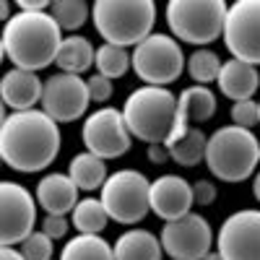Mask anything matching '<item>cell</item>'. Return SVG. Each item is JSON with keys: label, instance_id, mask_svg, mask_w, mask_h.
I'll use <instances>...</instances> for the list:
<instances>
[{"label": "cell", "instance_id": "obj_22", "mask_svg": "<svg viewBox=\"0 0 260 260\" xmlns=\"http://www.w3.org/2000/svg\"><path fill=\"white\" fill-rule=\"evenodd\" d=\"M68 175L71 180L78 185V190H102L104 182H107V161L99 159L96 154H91V151H83V154H76L68 164Z\"/></svg>", "mask_w": 260, "mask_h": 260}, {"label": "cell", "instance_id": "obj_35", "mask_svg": "<svg viewBox=\"0 0 260 260\" xmlns=\"http://www.w3.org/2000/svg\"><path fill=\"white\" fill-rule=\"evenodd\" d=\"M52 3H47V0H18L16 8L18 11H24V13H45L50 11Z\"/></svg>", "mask_w": 260, "mask_h": 260}, {"label": "cell", "instance_id": "obj_39", "mask_svg": "<svg viewBox=\"0 0 260 260\" xmlns=\"http://www.w3.org/2000/svg\"><path fill=\"white\" fill-rule=\"evenodd\" d=\"M203 260H224V257H221V255H219V252H211V255H206V257H203Z\"/></svg>", "mask_w": 260, "mask_h": 260}, {"label": "cell", "instance_id": "obj_24", "mask_svg": "<svg viewBox=\"0 0 260 260\" xmlns=\"http://www.w3.org/2000/svg\"><path fill=\"white\" fill-rule=\"evenodd\" d=\"M110 213H107L104 203L96 198H83L71 213V226H76L78 234H102L110 224Z\"/></svg>", "mask_w": 260, "mask_h": 260}, {"label": "cell", "instance_id": "obj_26", "mask_svg": "<svg viewBox=\"0 0 260 260\" xmlns=\"http://www.w3.org/2000/svg\"><path fill=\"white\" fill-rule=\"evenodd\" d=\"M96 73L104 76V78H122L130 68H133V60H130V52L125 47H117V45H104L96 50Z\"/></svg>", "mask_w": 260, "mask_h": 260}, {"label": "cell", "instance_id": "obj_5", "mask_svg": "<svg viewBox=\"0 0 260 260\" xmlns=\"http://www.w3.org/2000/svg\"><path fill=\"white\" fill-rule=\"evenodd\" d=\"M122 115L133 138L148 146L167 143L177 120V96L161 86H141L125 99Z\"/></svg>", "mask_w": 260, "mask_h": 260}, {"label": "cell", "instance_id": "obj_11", "mask_svg": "<svg viewBox=\"0 0 260 260\" xmlns=\"http://www.w3.org/2000/svg\"><path fill=\"white\" fill-rule=\"evenodd\" d=\"M224 45L234 60L260 65V0H237L229 6Z\"/></svg>", "mask_w": 260, "mask_h": 260}, {"label": "cell", "instance_id": "obj_25", "mask_svg": "<svg viewBox=\"0 0 260 260\" xmlns=\"http://www.w3.org/2000/svg\"><path fill=\"white\" fill-rule=\"evenodd\" d=\"M206 146H208V136L201 127L190 125L187 133L169 148L172 161L180 167H198L201 161H206Z\"/></svg>", "mask_w": 260, "mask_h": 260}, {"label": "cell", "instance_id": "obj_28", "mask_svg": "<svg viewBox=\"0 0 260 260\" xmlns=\"http://www.w3.org/2000/svg\"><path fill=\"white\" fill-rule=\"evenodd\" d=\"M50 13L62 31H78L91 18V6L83 0H55L50 6Z\"/></svg>", "mask_w": 260, "mask_h": 260}, {"label": "cell", "instance_id": "obj_8", "mask_svg": "<svg viewBox=\"0 0 260 260\" xmlns=\"http://www.w3.org/2000/svg\"><path fill=\"white\" fill-rule=\"evenodd\" d=\"M130 60H133L136 76L146 86H161V89L175 83L182 76V71H187V55L172 34L154 31L138 47H133Z\"/></svg>", "mask_w": 260, "mask_h": 260}, {"label": "cell", "instance_id": "obj_19", "mask_svg": "<svg viewBox=\"0 0 260 260\" xmlns=\"http://www.w3.org/2000/svg\"><path fill=\"white\" fill-rule=\"evenodd\" d=\"M216 86H219V91L226 99L245 102V99H252L255 91L260 89V73H257L255 65L232 57L221 65V73L216 78Z\"/></svg>", "mask_w": 260, "mask_h": 260}, {"label": "cell", "instance_id": "obj_16", "mask_svg": "<svg viewBox=\"0 0 260 260\" xmlns=\"http://www.w3.org/2000/svg\"><path fill=\"white\" fill-rule=\"evenodd\" d=\"M216 115V94L208 86H187L177 94V120H175V130H172L169 141L164 143L167 148L175 146L187 130L190 122H208Z\"/></svg>", "mask_w": 260, "mask_h": 260}, {"label": "cell", "instance_id": "obj_6", "mask_svg": "<svg viewBox=\"0 0 260 260\" xmlns=\"http://www.w3.org/2000/svg\"><path fill=\"white\" fill-rule=\"evenodd\" d=\"M229 6L224 0H169L167 26L177 42L206 47L224 37Z\"/></svg>", "mask_w": 260, "mask_h": 260}, {"label": "cell", "instance_id": "obj_21", "mask_svg": "<svg viewBox=\"0 0 260 260\" xmlns=\"http://www.w3.org/2000/svg\"><path fill=\"white\" fill-rule=\"evenodd\" d=\"M96 60V50L94 45L86 37H65L62 39V45H60V52H57V68L60 73H71V76H81L86 73L94 65Z\"/></svg>", "mask_w": 260, "mask_h": 260}, {"label": "cell", "instance_id": "obj_10", "mask_svg": "<svg viewBox=\"0 0 260 260\" xmlns=\"http://www.w3.org/2000/svg\"><path fill=\"white\" fill-rule=\"evenodd\" d=\"M37 198L18 182H0V242L3 247L24 245L37 229Z\"/></svg>", "mask_w": 260, "mask_h": 260}, {"label": "cell", "instance_id": "obj_33", "mask_svg": "<svg viewBox=\"0 0 260 260\" xmlns=\"http://www.w3.org/2000/svg\"><path fill=\"white\" fill-rule=\"evenodd\" d=\"M216 195H219V190H216L213 182H208V180L192 182V198H195V206H211V203L216 201Z\"/></svg>", "mask_w": 260, "mask_h": 260}, {"label": "cell", "instance_id": "obj_31", "mask_svg": "<svg viewBox=\"0 0 260 260\" xmlns=\"http://www.w3.org/2000/svg\"><path fill=\"white\" fill-rule=\"evenodd\" d=\"M86 83H89V96H91V102H96V104H104L107 99L112 96V91H115L112 81L104 78V76H99V73H94L91 78H86Z\"/></svg>", "mask_w": 260, "mask_h": 260}, {"label": "cell", "instance_id": "obj_20", "mask_svg": "<svg viewBox=\"0 0 260 260\" xmlns=\"http://www.w3.org/2000/svg\"><path fill=\"white\" fill-rule=\"evenodd\" d=\"M112 250H115V260H161L164 252L159 237L138 226H130L127 232H122L112 242Z\"/></svg>", "mask_w": 260, "mask_h": 260}, {"label": "cell", "instance_id": "obj_23", "mask_svg": "<svg viewBox=\"0 0 260 260\" xmlns=\"http://www.w3.org/2000/svg\"><path fill=\"white\" fill-rule=\"evenodd\" d=\"M60 260H115V250L102 234H76L65 242Z\"/></svg>", "mask_w": 260, "mask_h": 260}, {"label": "cell", "instance_id": "obj_1", "mask_svg": "<svg viewBox=\"0 0 260 260\" xmlns=\"http://www.w3.org/2000/svg\"><path fill=\"white\" fill-rule=\"evenodd\" d=\"M60 127L45 110L11 112L0 125V156L21 175L47 169L60 154Z\"/></svg>", "mask_w": 260, "mask_h": 260}, {"label": "cell", "instance_id": "obj_3", "mask_svg": "<svg viewBox=\"0 0 260 260\" xmlns=\"http://www.w3.org/2000/svg\"><path fill=\"white\" fill-rule=\"evenodd\" d=\"M94 29L107 45L138 47L154 34L156 3L154 0H96L91 6Z\"/></svg>", "mask_w": 260, "mask_h": 260}, {"label": "cell", "instance_id": "obj_17", "mask_svg": "<svg viewBox=\"0 0 260 260\" xmlns=\"http://www.w3.org/2000/svg\"><path fill=\"white\" fill-rule=\"evenodd\" d=\"M0 96H3V104L8 110L29 112V110H37V104H42L45 83H42V78L31 71L11 68L3 76V81H0Z\"/></svg>", "mask_w": 260, "mask_h": 260}, {"label": "cell", "instance_id": "obj_7", "mask_svg": "<svg viewBox=\"0 0 260 260\" xmlns=\"http://www.w3.org/2000/svg\"><path fill=\"white\" fill-rule=\"evenodd\" d=\"M99 201L117 224H141L151 211V180L138 169H117L107 177Z\"/></svg>", "mask_w": 260, "mask_h": 260}, {"label": "cell", "instance_id": "obj_27", "mask_svg": "<svg viewBox=\"0 0 260 260\" xmlns=\"http://www.w3.org/2000/svg\"><path fill=\"white\" fill-rule=\"evenodd\" d=\"M221 65L224 62L219 60V55H216L213 50L201 47L192 55H187V76L195 81V86H208V83H213L216 78H219Z\"/></svg>", "mask_w": 260, "mask_h": 260}, {"label": "cell", "instance_id": "obj_15", "mask_svg": "<svg viewBox=\"0 0 260 260\" xmlns=\"http://www.w3.org/2000/svg\"><path fill=\"white\" fill-rule=\"evenodd\" d=\"M192 206H195L192 185L185 177L161 175L151 180V213H156L164 224L192 213Z\"/></svg>", "mask_w": 260, "mask_h": 260}, {"label": "cell", "instance_id": "obj_2", "mask_svg": "<svg viewBox=\"0 0 260 260\" xmlns=\"http://www.w3.org/2000/svg\"><path fill=\"white\" fill-rule=\"evenodd\" d=\"M62 29L52 18L50 11L45 13H24L16 11L3 26V55L13 62V68L39 73L50 68L57 60L62 45Z\"/></svg>", "mask_w": 260, "mask_h": 260}, {"label": "cell", "instance_id": "obj_18", "mask_svg": "<svg viewBox=\"0 0 260 260\" xmlns=\"http://www.w3.org/2000/svg\"><path fill=\"white\" fill-rule=\"evenodd\" d=\"M37 203L47 211V216L73 213L78 206V185L71 180V175L50 172L37 182Z\"/></svg>", "mask_w": 260, "mask_h": 260}, {"label": "cell", "instance_id": "obj_30", "mask_svg": "<svg viewBox=\"0 0 260 260\" xmlns=\"http://www.w3.org/2000/svg\"><path fill=\"white\" fill-rule=\"evenodd\" d=\"M229 115H232V125L252 130V125H260V102H255V99L234 102Z\"/></svg>", "mask_w": 260, "mask_h": 260}, {"label": "cell", "instance_id": "obj_37", "mask_svg": "<svg viewBox=\"0 0 260 260\" xmlns=\"http://www.w3.org/2000/svg\"><path fill=\"white\" fill-rule=\"evenodd\" d=\"M252 195H255V201L260 203V169L255 172V177H252Z\"/></svg>", "mask_w": 260, "mask_h": 260}, {"label": "cell", "instance_id": "obj_34", "mask_svg": "<svg viewBox=\"0 0 260 260\" xmlns=\"http://www.w3.org/2000/svg\"><path fill=\"white\" fill-rule=\"evenodd\" d=\"M146 156L151 164H164V161H172V154H169V148L164 143H154V146H148L146 148Z\"/></svg>", "mask_w": 260, "mask_h": 260}, {"label": "cell", "instance_id": "obj_14", "mask_svg": "<svg viewBox=\"0 0 260 260\" xmlns=\"http://www.w3.org/2000/svg\"><path fill=\"white\" fill-rule=\"evenodd\" d=\"M91 104L89 83L81 76L71 73H55L45 81V96H42V110H45L57 125L60 122H76L86 115Z\"/></svg>", "mask_w": 260, "mask_h": 260}, {"label": "cell", "instance_id": "obj_9", "mask_svg": "<svg viewBox=\"0 0 260 260\" xmlns=\"http://www.w3.org/2000/svg\"><path fill=\"white\" fill-rule=\"evenodd\" d=\"M81 138L86 151L96 154L99 159H120L133 146V133L127 130L125 115L117 107H99L83 120Z\"/></svg>", "mask_w": 260, "mask_h": 260}, {"label": "cell", "instance_id": "obj_36", "mask_svg": "<svg viewBox=\"0 0 260 260\" xmlns=\"http://www.w3.org/2000/svg\"><path fill=\"white\" fill-rule=\"evenodd\" d=\"M0 260H26V257H24V252L16 250V247H3V250H0Z\"/></svg>", "mask_w": 260, "mask_h": 260}, {"label": "cell", "instance_id": "obj_38", "mask_svg": "<svg viewBox=\"0 0 260 260\" xmlns=\"http://www.w3.org/2000/svg\"><path fill=\"white\" fill-rule=\"evenodd\" d=\"M0 18H3V21H8V18H11V6H8V3L0 6Z\"/></svg>", "mask_w": 260, "mask_h": 260}, {"label": "cell", "instance_id": "obj_29", "mask_svg": "<svg viewBox=\"0 0 260 260\" xmlns=\"http://www.w3.org/2000/svg\"><path fill=\"white\" fill-rule=\"evenodd\" d=\"M55 240H50V237L45 232H34L31 237H26L24 245H21V252H24L26 260H52V252H55Z\"/></svg>", "mask_w": 260, "mask_h": 260}, {"label": "cell", "instance_id": "obj_13", "mask_svg": "<svg viewBox=\"0 0 260 260\" xmlns=\"http://www.w3.org/2000/svg\"><path fill=\"white\" fill-rule=\"evenodd\" d=\"M216 252L224 260H260V208L229 213L216 234Z\"/></svg>", "mask_w": 260, "mask_h": 260}, {"label": "cell", "instance_id": "obj_32", "mask_svg": "<svg viewBox=\"0 0 260 260\" xmlns=\"http://www.w3.org/2000/svg\"><path fill=\"white\" fill-rule=\"evenodd\" d=\"M68 226H71V221L65 219V216H45V221H42V232H45L50 240H62V237L68 234Z\"/></svg>", "mask_w": 260, "mask_h": 260}, {"label": "cell", "instance_id": "obj_4", "mask_svg": "<svg viewBox=\"0 0 260 260\" xmlns=\"http://www.w3.org/2000/svg\"><path fill=\"white\" fill-rule=\"evenodd\" d=\"M260 164V141L252 130L224 125L208 136L206 167L221 182H245Z\"/></svg>", "mask_w": 260, "mask_h": 260}, {"label": "cell", "instance_id": "obj_12", "mask_svg": "<svg viewBox=\"0 0 260 260\" xmlns=\"http://www.w3.org/2000/svg\"><path fill=\"white\" fill-rule=\"evenodd\" d=\"M161 247L172 260H203L211 255L213 232L206 216L187 213L161 226Z\"/></svg>", "mask_w": 260, "mask_h": 260}]
</instances>
